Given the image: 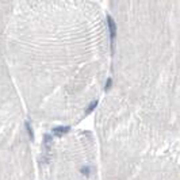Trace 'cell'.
<instances>
[{
    "mask_svg": "<svg viewBox=\"0 0 180 180\" xmlns=\"http://www.w3.org/2000/svg\"><path fill=\"white\" fill-rule=\"evenodd\" d=\"M50 142H52V135H50V134H45L44 135V144H45L46 153L50 150Z\"/></svg>",
    "mask_w": 180,
    "mask_h": 180,
    "instance_id": "3957f363",
    "label": "cell"
},
{
    "mask_svg": "<svg viewBox=\"0 0 180 180\" xmlns=\"http://www.w3.org/2000/svg\"><path fill=\"white\" fill-rule=\"evenodd\" d=\"M107 21H108V29H110V40H111V49L114 50V38L116 35V25H115V21L112 19L111 15L107 17Z\"/></svg>",
    "mask_w": 180,
    "mask_h": 180,
    "instance_id": "6da1fadb",
    "label": "cell"
},
{
    "mask_svg": "<svg viewBox=\"0 0 180 180\" xmlns=\"http://www.w3.org/2000/svg\"><path fill=\"white\" fill-rule=\"evenodd\" d=\"M81 172L85 175H89V172H91V168L89 167H81Z\"/></svg>",
    "mask_w": 180,
    "mask_h": 180,
    "instance_id": "8992f818",
    "label": "cell"
},
{
    "mask_svg": "<svg viewBox=\"0 0 180 180\" xmlns=\"http://www.w3.org/2000/svg\"><path fill=\"white\" fill-rule=\"evenodd\" d=\"M26 129H27V133H29L30 138H31V140H34V131H33V127H31V125H30L29 121L26 122Z\"/></svg>",
    "mask_w": 180,
    "mask_h": 180,
    "instance_id": "277c9868",
    "label": "cell"
},
{
    "mask_svg": "<svg viewBox=\"0 0 180 180\" xmlns=\"http://www.w3.org/2000/svg\"><path fill=\"white\" fill-rule=\"evenodd\" d=\"M96 104H97V100H92L91 103L88 104V108H87V114H88V112H91V111L93 110V108L96 107Z\"/></svg>",
    "mask_w": 180,
    "mask_h": 180,
    "instance_id": "5b68a950",
    "label": "cell"
},
{
    "mask_svg": "<svg viewBox=\"0 0 180 180\" xmlns=\"http://www.w3.org/2000/svg\"><path fill=\"white\" fill-rule=\"evenodd\" d=\"M70 130V127L69 126H57V127H54L53 129V133L56 135H62V134H65V133H68Z\"/></svg>",
    "mask_w": 180,
    "mask_h": 180,
    "instance_id": "7a4b0ae2",
    "label": "cell"
},
{
    "mask_svg": "<svg viewBox=\"0 0 180 180\" xmlns=\"http://www.w3.org/2000/svg\"><path fill=\"white\" fill-rule=\"evenodd\" d=\"M111 84H112V79H111V77H108V79H107V81H106V89H108V88H110L111 87Z\"/></svg>",
    "mask_w": 180,
    "mask_h": 180,
    "instance_id": "52a82bcc",
    "label": "cell"
}]
</instances>
